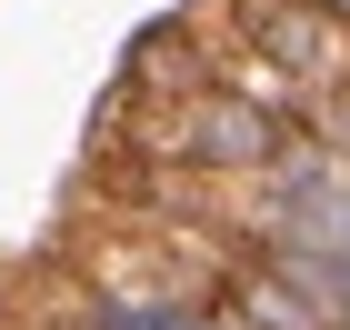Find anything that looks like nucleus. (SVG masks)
<instances>
[{"label":"nucleus","instance_id":"obj_1","mask_svg":"<svg viewBox=\"0 0 350 330\" xmlns=\"http://www.w3.org/2000/svg\"><path fill=\"white\" fill-rule=\"evenodd\" d=\"M250 40H260L310 100H340L350 90V20L330 0H260V10H250Z\"/></svg>","mask_w":350,"mask_h":330},{"label":"nucleus","instance_id":"obj_2","mask_svg":"<svg viewBox=\"0 0 350 330\" xmlns=\"http://www.w3.org/2000/svg\"><path fill=\"white\" fill-rule=\"evenodd\" d=\"M230 310H241L250 330H340V301H321V280L300 271L291 250L270 240L260 260L241 271V290H230Z\"/></svg>","mask_w":350,"mask_h":330},{"label":"nucleus","instance_id":"obj_3","mask_svg":"<svg viewBox=\"0 0 350 330\" xmlns=\"http://www.w3.org/2000/svg\"><path fill=\"white\" fill-rule=\"evenodd\" d=\"M120 90H140V100H190V90H211V51H200V40L170 20V30H150V40L131 51Z\"/></svg>","mask_w":350,"mask_h":330}]
</instances>
